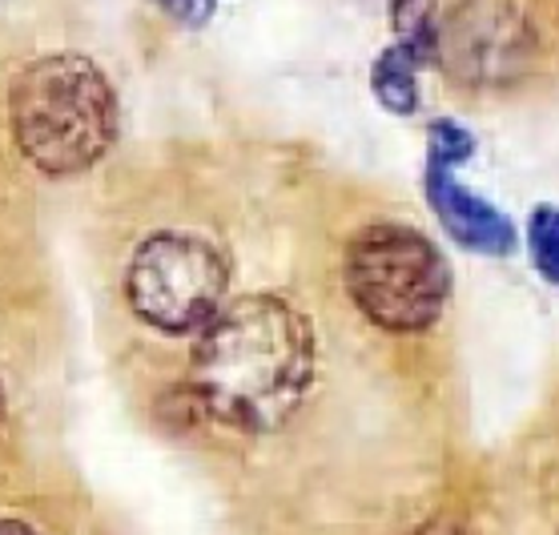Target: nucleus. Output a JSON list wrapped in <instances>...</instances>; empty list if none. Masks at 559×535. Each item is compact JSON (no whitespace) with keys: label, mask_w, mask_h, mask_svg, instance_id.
Here are the masks:
<instances>
[{"label":"nucleus","mask_w":559,"mask_h":535,"mask_svg":"<svg viewBox=\"0 0 559 535\" xmlns=\"http://www.w3.org/2000/svg\"><path fill=\"white\" fill-rule=\"evenodd\" d=\"M314 382V331L274 294H246L198 331L193 403L222 427L270 435L286 427Z\"/></svg>","instance_id":"1"},{"label":"nucleus","mask_w":559,"mask_h":535,"mask_svg":"<svg viewBox=\"0 0 559 535\" xmlns=\"http://www.w3.org/2000/svg\"><path fill=\"white\" fill-rule=\"evenodd\" d=\"M9 129L21 157L45 178H76L117 138L114 85L81 52L37 57L9 90Z\"/></svg>","instance_id":"2"},{"label":"nucleus","mask_w":559,"mask_h":535,"mask_svg":"<svg viewBox=\"0 0 559 535\" xmlns=\"http://www.w3.org/2000/svg\"><path fill=\"white\" fill-rule=\"evenodd\" d=\"M343 282L358 314L391 334L431 331L451 298V266L439 246L403 226L370 222L346 242Z\"/></svg>","instance_id":"3"},{"label":"nucleus","mask_w":559,"mask_h":535,"mask_svg":"<svg viewBox=\"0 0 559 535\" xmlns=\"http://www.w3.org/2000/svg\"><path fill=\"white\" fill-rule=\"evenodd\" d=\"M229 262L198 234H150L126 266V302L162 334H198L226 306Z\"/></svg>","instance_id":"4"},{"label":"nucleus","mask_w":559,"mask_h":535,"mask_svg":"<svg viewBox=\"0 0 559 535\" xmlns=\"http://www.w3.org/2000/svg\"><path fill=\"white\" fill-rule=\"evenodd\" d=\"M527 25L503 0H463L439 25V61L467 85H503L527 64Z\"/></svg>","instance_id":"5"},{"label":"nucleus","mask_w":559,"mask_h":535,"mask_svg":"<svg viewBox=\"0 0 559 535\" xmlns=\"http://www.w3.org/2000/svg\"><path fill=\"white\" fill-rule=\"evenodd\" d=\"M427 202L459 246H467L475 254H511L515 250L511 217L484 198H475L467 186H459L451 166L427 162Z\"/></svg>","instance_id":"6"},{"label":"nucleus","mask_w":559,"mask_h":535,"mask_svg":"<svg viewBox=\"0 0 559 535\" xmlns=\"http://www.w3.org/2000/svg\"><path fill=\"white\" fill-rule=\"evenodd\" d=\"M423 57L411 45H391L386 52H379V61L370 69V90L391 114H415L419 109V69Z\"/></svg>","instance_id":"7"},{"label":"nucleus","mask_w":559,"mask_h":535,"mask_svg":"<svg viewBox=\"0 0 559 535\" xmlns=\"http://www.w3.org/2000/svg\"><path fill=\"white\" fill-rule=\"evenodd\" d=\"M527 250H532L535 270L544 274L551 286H559V210L556 205H539L527 222Z\"/></svg>","instance_id":"8"},{"label":"nucleus","mask_w":559,"mask_h":535,"mask_svg":"<svg viewBox=\"0 0 559 535\" xmlns=\"http://www.w3.org/2000/svg\"><path fill=\"white\" fill-rule=\"evenodd\" d=\"M471 150H475V138L463 126L447 121V117L443 121H431V162L455 169L459 162H467Z\"/></svg>","instance_id":"9"},{"label":"nucleus","mask_w":559,"mask_h":535,"mask_svg":"<svg viewBox=\"0 0 559 535\" xmlns=\"http://www.w3.org/2000/svg\"><path fill=\"white\" fill-rule=\"evenodd\" d=\"M169 16H178L181 25H205L214 16V0H157Z\"/></svg>","instance_id":"10"},{"label":"nucleus","mask_w":559,"mask_h":535,"mask_svg":"<svg viewBox=\"0 0 559 535\" xmlns=\"http://www.w3.org/2000/svg\"><path fill=\"white\" fill-rule=\"evenodd\" d=\"M411 535H471L467 523H459L455 515H439V520H427L423 527H415Z\"/></svg>","instance_id":"11"},{"label":"nucleus","mask_w":559,"mask_h":535,"mask_svg":"<svg viewBox=\"0 0 559 535\" xmlns=\"http://www.w3.org/2000/svg\"><path fill=\"white\" fill-rule=\"evenodd\" d=\"M0 535H40L33 523L25 520H13V515H0Z\"/></svg>","instance_id":"12"},{"label":"nucleus","mask_w":559,"mask_h":535,"mask_svg":"<svg viewBox=\"0 0 559 535\" xmlns=\"http://www.w3.org/2000/svg\"><path fill=\"white\" fill-rule=\"evenodd\" d=\"M0 423H4V387H0Z\"/></svg>","instance_id":"13"}]
</instances>
